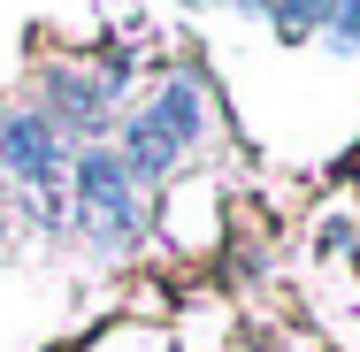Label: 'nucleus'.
Returning <instances> with one entry per match:
<instances>
[{
  "instance_id": "2",
  "label": "nucleus",
  "mask_w": 360,
  "mask_h": 352,
  "mask_svg": "<svg viewBox=\"0 0 360 352\" xmlns=\"http://www.w3.org/2000/svg\"><path fill=\"white\" fill-rule=\"evenodd\" d=\"M0 153H8V169H23V184H62V153H54V131L39 115L8 123L0 131Z\"/></svg>"
},
{
  "instance_id": "5",
  "label": "nucleus",
  "mask_w": 360,
  "mask_h": 352,
  "mask_svg": "<svg viewBox=\"0 0 360 352\" xmlns=\"http://www.w3.org/2000/svg\"><path fill=\"white\" fill-rule=\"evenodd\" d=\"M330 46H360V0H330Z\"/></svg>"
},
{
  "instance_id": "4",
  "label": "nucleus",
  "mask_w": 360,
  "mask_h": 352,
  "mask_svg": "<svg viewBox=\"0 0 360 352\" xmlns=\"http://www.w3.org/2000/svg\"><path fill=\"white\" fill-rule=\"evenodd\" d=\"M169 161H176V138H169L153 115H139V123H131V169L153 176V169H169Z\"/></svg>"
},
{
  "instance_id": "3",
  "label": "nucleus",
  "mask_w": 360,
  "mask_h": 352,
  "mask_svg": "<svg viewBox=\"0 0 360 352\" xmlns=\"http://www.w3.org/2000/svg\"><path fill=\"white\" fill-rule=\"evenodd\" d=\"M153 123H161L176 145H184V138H200V123H207V100H200V84H184V77H176V84L153 100Z\"/></svg>"
},
{
  "instance_id": "1",
  "label": "nucleus",
  "mask_w": 360,
  "mask_h": 352,
  "mask_svg": "<svg viewBox=\"0 0 360 352\" xmlns=\"http://www.w3.org/2000/svg\"><path fill=\"white\" fill-rule=\"evenodd\" d=\"M77 222L108 245H131L139 237V169L115 153H84L77 161Z\"/></svg>"
}]
</instances>
